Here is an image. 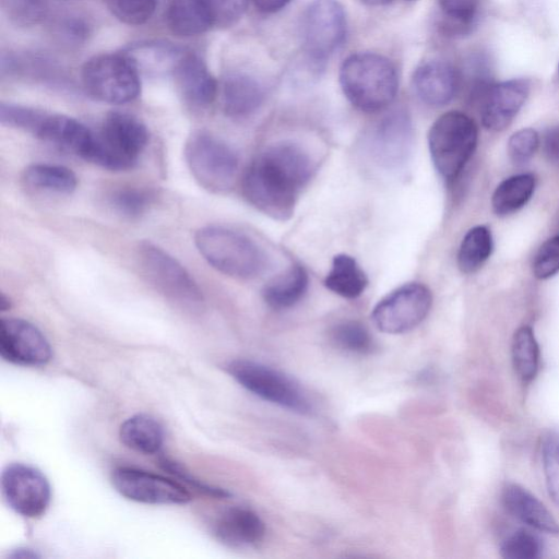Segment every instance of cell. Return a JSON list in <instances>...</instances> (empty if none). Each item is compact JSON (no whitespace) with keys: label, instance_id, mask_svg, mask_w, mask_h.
Listing matches in <instances>:
<instances>
[{"label":"cell","instance_id":"6da1fadb","mask_svg":"<svg viewBox=\"0 0 559 559\" xmlns=\"http://www.w3.org/2000/svg\"><path fill=\"white\" fill-rule=\"evenodd\" d=\"M313 170V162L304 147L290 141L277 142L265 147L247 168L242 193L264 215L288 221Z\"/></svg>","mask_w":559,"mask_h":559},{"label":"cell","instance_id":"7a4b0ae2","mask_svg":"<svg viewBox=\"0 0 559 559\" xmlns=\"http://www.w3.org/2000/svg\"><path fill=\"white\" fill-rule=\"evenodd\" d=\"M340 84L353 106L366 112H376L394 100L399 76L395 66L386 57L357 52L342 63Z\"/></svg>","mask_w":559,"mask_h":559},{"label":"cell","instance_id":"3957f363","mask_svg":"<svg viewBox=\"0 0 559 559\" xmlns=\"http://www.w3.org/2000/svg\"><path fill=\"white\" fill-rule=\"evenodd\" d=\"M194 243L212 267L234 278H253L266 264L264 252L251 238L227 227L204 226L197 230Z\"/></svg>","mask_w":559,"mask_h":559},{"label":"cell","instance_id":"277c9868","mask_svg":"<svg viewBox=\"0 0 559 559\" xmlns=\"http://www.w3.org/2000/svg\"><path fill=\"white\" fill-rule=\"evenodd\" d=\"M146 126L123 111L109 112L85 156V160L103 168L121 171L132 169L147 145Z\"/></svg>","mask_w":559,"mask_h":559},{"label":"cell","instance_id":"5b68a950","mask_svg":"<svg viewBox=\"0 0 559 559\" xmlns=\"http://www.w3.org/2000/svg\"><path fill=\"white\" fill-rule=\"evenodd\" d=\"M478 139L474 120L452 110L441 115L428 132L432 164L445 180L455 179L473 155Z\"/></svg>","mask_w":559,"mask_h":559},{"label":"cell","instance_id":"8992f818","mask_svg":"<svg viewBox=\"0 0 559 559\" xmlns=\"http://www.w3.org/2000/svg\"><path fill=\"white\" fill-rule=\"evenodd\" d=\"M185 159L194 180L205 190H230L238 173V156L224 140L206 130L193 131L185 143Z\"/></svg>","mask_w":559,"mask_h":559},{"label":"cell","instance_id":"52a82bcc","mask_svg":"<svg viewBox=\"0 0 559 559\" xmlns=\"http://www.w3.org/2000/svg\"><path fill=\"white\" fill-rule=\"evenodd\" d=\"M136 251L143 274L165 298L189 309L202 305V290L176 258L151 241H141Z\"/></svg>","mask_w":559,"mask_h":559},{"label":"cell","instance_id":"ba28073f","mask_svg":"<svg viewBox=\"0 0 559 559\" xmlns=\"http://www.w3.org/2000/svg\"><path fill=\"white\" fill-rule=\"evenodd\" d=\"M86 92L105 103L126 104L141 91L140 72L123 53H102L88 59L82 69Z\"/></svg>","mask_w":559,"mask_h":559},{"label":"cell","instance_id":"9c48e42d","mask_svg":"<svg viewBox=\"0 0 559 559\" xmlns=\"http://www.w3.org/2000/svg\"><path fill=\"white\" fill-rule=\"evenodd\" d=\"M227 371L241 386L264 401L299 414L311 409L298 383L277 369L249 359H237L227 366Z\"/></svg>","mask_w":559,"mask_h":559},{"label":"cell","instance_id":"30bf717a","mask_svg":"<svg viewBox=\"0 0 559 559\" xmlns=\"http://www.w3.org/2000/svg\"><path fill=\"white\" fill-rule=\"evenodd\" d=\"M431 304V292L426 285L407 283L383 297L374 306L371 319L379 331L402 334L425 320Z\"/></svg>","mask_w":559,"mask_h":559},{"label":"cell","instance_id":"8fae6325","mask_svg":"<svg viewBox=\"0 0 559 559\" xmlns=\"http://www.w3.org/2000/svg\"><path fill=\"white\" fill-rule=\"evenodd\" d=\"M346 36V16L337 0H312L304 15L302 38L308 57L316 63L329 59Z\"/></svg>","mask_w":559,"mask_h":559},{"label":"cell","instance_id":"7c38bea8","mask_svg":"<svg viewBox=\"0 0 559 559\" xmlns=\"http://www.w3.org/2000/svg\"><path fill=\"white\" fill-rule=\"evenodd\" d=\"M414 131L408 114L396 109L382 117L371 129L367 146L372 160L386 170H397L408 162Z\"/></svg>","mask_w":559,"mask_h":559},{"label":"cell","instance_id":"4fadbf2b","mask_svg":"<svg viewBox=\"0 0 559 559\" xmlns=\"http://www.w3.org/2000/svg\"><path fill=\"white\" fill-rule=\"evenodd\" d=\"M1 490L10 508L29 519L43 515L51 499L46 476L39 469L23 463H12L4 467Z\"/></svg>","mask_w":559,"mask_h":559},{"label":"cell","instance_id":"5bb4252c","mask_svg":"<svg viewBox=\"0 0 559 559\" xmlns=\"http://www.w3.org/2000/svg\"><path fill=\"white\" fill-rule=\"evenodd\" d=\"M116 490L127 499L146 504H185L190 492L165 476L132 467H118L111 473Z\"/></svg>","mask_w":559,"mask_h":559},{"label":"cell","instance_id":"9a60e30c","mask_svg":"<svg viewBox=\"0 0 559 559\" xmlns=\"http://www.w3.org/2000/svg\"><path fill=\"white\" fill-rule=\"evenodd\" d=\"M0 355L14 365L38 367L49 362L51 346L41 331L20 318L0 321Z\"/></svg>","mask_w":559,"mask_h":559},{"label":"cell","instance_id":"2e32d148","mask_svg":"<svg viewBox=\"0 0 559 559\" xmlns=\"http://www.w3.org/2000/svg\"><path fill=\"white\" fill-rule=\"evenodd\" d=\"M531 90L527 79L490 83L477 102L483 124L490 130L506 129L524 105Z\"/></svg>","mask_w":559,"mask_h":559},{"label":"cell","instance_id":"e0dca14e","mask_svg":"<svg viewBox=\"0 0 559 559\" xmlns=\"http://www.w3.org/2000/svg\"><path fill=\"white\" fill-rule=\"evenodd\" d=\"M461 73L450 62L431 59L421 62L414 71L413 86L417 96L429 106H443L456 95Z\"/></svg>","mask_w":559,"mask_h":559},{"label":"cell","instance_id":"ac0fdd59","mask_svg":"<svg viewBox=\"0 0 559 559\" xmlns=\"http://www.w3.org/2000/svg\"><path fill=\"white\" fill-rule=\"evenodd\" d=\"M216 538L233 548L253 547L265 536V525L251 509L233 507L224 511L213 525Z\"/></svg>","mask_w":559,"mask_h":559},{"label":"cell","instance_id":"d6986e66","mask_svg":"<svg viewBox=\"0 0 559 559\" xmlns=\"http://www.w3.org/2000/svg\"><path fill=\"white\" fill-rule=\"evenodd\" d=\"M264 98L263 85L247 72H230L222 82V108L231 118H245L252 115L263 104Z\"/></svg>","mask_w":559,"mask_h":559},{"label":"cell","instance_id":"ffe728a7","mask_svg":"<svg viewBox=\"0 0 559 559\" xmlns=\"http://www.w3.org/2000/svg\"><path fill=\"white\" fill-rule=\"evenodd\" d=\"M173 74L181 96L188 104L202 108L215 99L217 83L198 56L185 53Z\"/></svg>","mask_w":559,"mask_h":559},{"label":"cell","instance_id":"44dd1931","mask_svg":"<svg viewBox=\"0 0 559 559\" xmlns=\"http://www.w3.org/2000/svg\"><path fill=\"white\" fill-rule=\"evenodd\" d=\"M35 136L84 159L94 133L72 117L46 112Z\"/></svg>","mask_w":559,"mask_h":559},{"label":"cell","instance_id":"7402d4cb","mask_svg":"<svg viewBox=\"0 0 559 559\" xmlns=\"http://www.w3.org/2000/svg\"><path fill=\"white\" fill-rule=\"evenodd\" d=\"M504 508L523 523L543 532L558 534L559 524L547 508L525 488L510 484L502 491Z\"/></svg>","mask_w":559,"mask_h":559},{"label":"cell","instance_id":"603a6c76","mask_svg":"<svg viewBox=\"0 0 559 559\" xmlns=\"http://www.w3.org/2000/svg\"><path fill=\"white\" fill-rule=\"evenodd\" d=\"M123 53L140 73H174L185 56L183 51L165 41H143L129 46Z\"/></svg>","mask_w":559,"mask_h":559},{"label":"cell","instance_id":"cb8c5ba5","mask_svg":"<svg viewBox=\"0 0 559 559\" xmlns=\"http://www.w3.org/2000/svg\"><path fill=\"white\" fill-rule=\"evenodd\" d=\"M309 277L300 265H293L272 278L262 290L264 301L275 310L295 306L306 294Z\"/></svg>","mask_w":559,"mask_h":559},{"label":"cell","instance_id":"d4e9b609","mask_svg":"<svg viewBox=\"0 0 559 559\" xmlns=\"http://www.w3.org/2000/svg\"><path fill=\"white\" fill-rule=\"evenodd\" d=\"M119 437L129 449L143 454H154L163 445L164 429L154 417L136 414L120 426Z\"/></svg>","mask_w":559,"mask_h":559},{"label":"cell","instance_id":"484cf974","mask_svg":"<svg viewBox=\"0 0 559 559\" xmlns=\"http://www.w3.org/2000/svg\"><path fill=\"white\" fill-rule=\"evenodd\" d=\"M324 285L338 296L354 299L365 292L368 277L353 257L340 253L332 260Z\"/></svg>","mask_w":559,"mask_h":559},{"label":"cell","instance_id":"4316f807","mask_svg":"<svg viewBox=\"0 0 559 559\" xmlns=\"http://www.w3.org/2000/svg\"><path fill=\"white\" fill-rule=\"evenodd\" d=\"M169 29L179 36H195L213 26L201 0H170L166 9Z\"/></svg>","mask_w":559,"mask_h":559},{"label":"cell","instance_id":"83f0119b","mask_svg":"<svg viewBox=\"0 0 559 559\" xmlns=\"http://www.w3.org/2000/svg\"><path fill=\"white\" fill-rule=\"evenodd\" d=\"M24 183L37 191L70 194L78 186L76 175L68 167L56 164L37 163L23 171Z\"/></svg>","mask_w":559,"mask_h":559},{"label":"cell","instance_id":"f1b7e54d","mask_svg":"<svg viewBox=\"0 0 559 559\" xmlns=\"http://www.w3.org/2000/svg\"><path fill=\"white\" fill-rule=\"evenodd\" d=\"M535 178L532 174H520L504 179L496 188L491 205L499 216H506L523 207L532 198Z\"/></svg>","mask_w":559,"mask_h":559},{"label":"cell","instance_id":"f546056e","mask_svg":"<svg viewBox=\"0 0 559 559\" xmlns=\"http://www.w3.org/2000/svg\"><path fill=\"white\" fill-rule=\"evenodd\" d=\"M492 251V236L486 226H475L464 236L459 253V269L466 274L479 270Z\"/></svg>","mask_w":559,"mask_h":559},{"label":"cell","instance_id":"4dcf8cb0","mask_svg":"<svg viewBox=\"0 0 559 559\" xmlns=\"http://www.w3.org/2000/svg\"><path fill=\"white\" fill-rule=\"evenodd\" d=\"M481 0H438L441 28L447 35L460 36L471 32L477 20Z\"/></svg>","mask_w":559,"mask_h":559},{"label":"cell","instance_id":"1f68e13d","mask_svg":"<svg viewBox=\"0 0 559 559\" xmlns=\"http://www.w3.org/2000/svg\"><path fill=\"white\" fill-rule=\"evenodd\" d=\"M511 353L518 376L524 382L532 381L538 371L539 347L530 326H522L515 332Z\"/></svg>","mask_w":559,"mask_h":559},{"label":"cell","instance_id":"d6a6232c","mask_svg":"<svg viewBox=\"0 0 559 559\" xmlns=\"http://www.w3.org/2000/svg\"><path fill=\"white\" fill-rule=\"evenodd\" d=\"M153 201V192L139 187H121L115 190L109 198L114 211L129 219L142 216Z\"/></svg>","mask_w":559,"mask_h":559},{"label":"cell","instance_id":"836d02e7","mask_svg":"<svg viewBox=\"0 0 559 559\" xmlns=\"http://www.w3.org/2000/svg\"><path fill=\"white\" fill-rule=\"evenodd\" d=\"M332 338L340 348L354 354H369L374 346L367 328L355 320L336 324L332 330Z\"/></svg>","mask_w":559,"mask_h":559},{"label":"cell","instance_id":"e575fe53","mask_svg":"<svg viewBox=\"0 0 559 559\" xmlns=\"http://www.w3.org/2000/svg\"><path fill=\"white\" fill-rule=\"evenodd\" d=\"M46 111L21 106L16 104L2 103L0 106V121L3 126L26 131L36 135Z\"/></svg>","mask_w":559,"mask_h":559},{"label":"cell","instance_id":"d590c367","mask_svg":"<svg viewBox=\"0 0 559 559\" xmlns=\"http://www.w3.org/2000/svg\"><path fill=\"white\" fill-rule=\"evenodd\" d=\"M543 546L539 538L525 530L508 536L500 546V554L508 559H534L542 555Z\"/></svg>","mask_w":559,"mask_h":559},{"label":"cell","instance_id":"8d00e7d4","mask_svg":"<svg viewBox=\"0 0 559 559\" xmlns=\"http://www.w3.org/2000/svg\"><path fill=\"white\" fill-rule=\"evenodd\" d=\"M157 0H108L112 14L128 25H141L148 21Z\"/></svg>","mask_w":559,"mask_h":559},{"label":"cell","instance_id":"74e56055","mask_svg":"<svg viewBox=\"0 0 559 559\" xmlns=\"http://www.w3.org/2000/svg\"><path fill=\"white\" fill-rule=\"evenodd\" d=\"M543 466L548 495L559 507V433H550L544 440Z\"/></svg>","mask_w":559,"mask_h":559},{"label":"cell","instance_id":"f35d334b","mask_svg":"<svg viewBox=\"0 0 559 559\" xmlns=\"http://www.w3.org/2000/svg\"><path fill=\"white\" fill-rule=\"evenodd\" d=\"M248 0H201L213 26H230L243 14Z\"/></svg>","mask_w":559,"mask_h":559},{"label":"cell","instance_id":"ab89813d","mask_svg":"<svg viewBox=\"0 0 559 559\" xmlns=\"http://www.w3.org/2000/svg\"><path fill=\"white\" fill-rule=\"evenodd\" d=\"M538 145L539 136L534 129H521L510 136L508 154L513 163L523 164L532 158Z\"/></svg>","mask_w":559,"mask_h":559},{"label":"cell","instance_id":"60d3db41","mask_svg":"<svg viewBox=\"0 0 559 559\" xmlns=\"http://www.w3.org/2000/svg\"><path fill=\"white\" fill-rule=\"evenodd\" d=\"M559 272V234L545 241L533 262V273L546 280Z\"/></svg>","mask_w":559,"mask_h":559},{"label":"cell","instance_id":"b9f144b4","mask_svg":"<svg viewBox=\"0 0 559 559\" xmlns=\"http://www.w3.org/2000/svg\"><path fill=\"white\" fill-rule=\"evenodd\" d=\"M160 467L166 471L168 474L181 479L187 483L189 486L194 489L215 498H226L229 497V492L223 488L215 487L209 485L206 483L201 481L194 475H192L189 471L186 469L185 466L179 464L178 462L169 459V457H160L159 459Z\"/></svg>","mask_w":559,"mask_h":559},{"label":"cell","instance_id":"7bdbcfd3","mask_svg":"<svg viewBox=\"0 0 559 559\" xmlns=\"http://www.w3.org/2000/svg\"><path fill=\"white\" fill-rule=\"evenodd\" d=\"M544 152L551 163L559 165V126L552 127L545 134Z\"/></svg>","mask_w":559,"mask_h":559},{"label":"cell","instance_id":"ee69618b","mask_svg":"<svg viewBox=\"0 0 559 559\" xmlns=\"http://www.w3.org/2000/svg\"><path fill=\"white\" fill-rule=\"evenodd\" d=\"M255 8L264 13H274L284 9L292 0H251Z\"/></svg>","mask_w":559,"mask_h":559},{"label":"cell","instance_id":"f6af8a7d","mask_svg":"<svg viewBox=\"0 0 559 559\" xmlns=\"http://www.w3.org/2000/svg\"><path fill=\"white\" fill-rule=\"evenodd\" d=\"M9 558H12V559H34V558H39L40 556L34 551L33 549H29V548H16L14 550H12L9 555H8Z\"/></svg>","mask_w":559,"mask_h":559},{"label":"cell","instance_id":"bcb514c9","mask_svg":"<svg viewBox=\"0 0 559 559\" xmlns=\"http://www.w3.org/2000/svg\"><path fill=\"white\" fill-rule=\"evenodd\" d=\"M1 310L2 311H5L8 309H10L11 307V301L9 299V297H7L4 294L1 295Z\"/></svg>","mask_w":559,"mask_h":559},{"label":"cell","instance_id":"7dc6e473","mask_svg":"<svg viewBox=\"0 0 559 559\" xmlns=\"http://www.w3.org/2000/svg\"><path fill=\"white\" fill-rule=\"evenodd\" d=\"M368 5H383L390 3L392 0H361Z\"/></svg>","mask_w":559,"mask_h":559},{"label":"cell","instance_id":"c3c4849f","mask_svg":"<svg viewBox=\"0 0 559 559\" xmlns=\"http://www.w3.org/2000/svg\"><path fill=\"white\" fill-rule=\"evenodd\" d=\"M558 73H559V67H558Z\"/></svg>","mask_w":559,"mask_h":559},{"label":"cell","instance_id":"681fc988","mask_svg":"<svg viewBox=\"0 0 559 559\" xmlns=\"http://www.w3.org/2000/svg\"><path fill=\"white\" fill-rule=\"evenodd\" d=\"M409 1H413V0H409Z\"/></svg>","mask_w":559,"mask_h":559}]
</instances>
